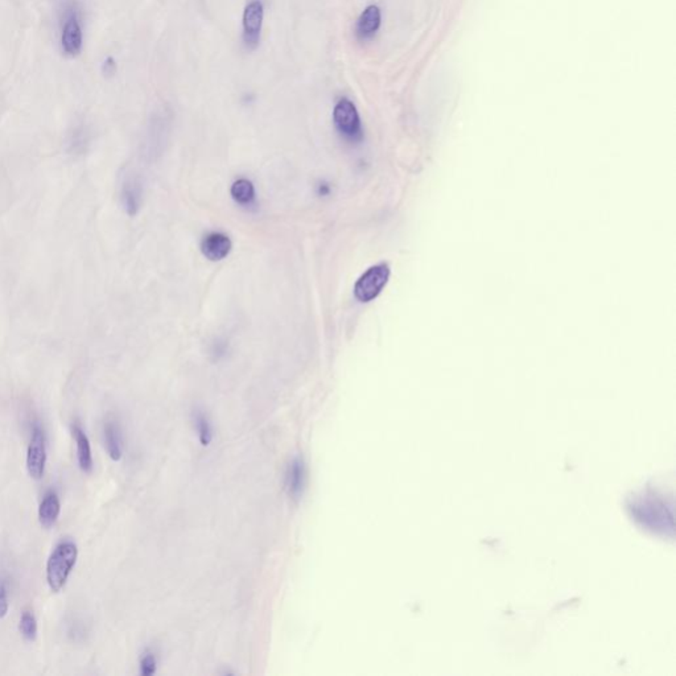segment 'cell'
Instances as JSON below:
<instances>
[{"label":"cell","instance_id":"9","mask_svg":"<svg viewBox=\"0 0 676 676\" xmlns=\"http://www.w3.org/2000/svg\"><path fill=\"white\" fill-rule=\"evenodd\" d=\"M233 249L231 239L224 233L213 231L205 236L201 242V251L203 256L212 262H220L225 259Z\"/></svg>","mask_w":676,"mask_h":676},{"label":"cell","instance_id":"1","mask_svg":"<svg viewBox=\"0 0 676 676\" xmlns=\"http://www.w3.org/2000/svg\"><path fill=\"white\" fill-rule=\"evenodd\" d=\"M61 48L69 57H77L84 48V28L78 3L75 0L59 1Z\"/></svg>","mask_w":676,"mask_h":676},{"label":"cell","instance_id":"18","mask_svg":"<svg viewBox=\"0 0 676 676\" xmlns=\"http://www.w3.org/2000/svg\"><path fill=\"white\" fill-rule=\"evenodd\" d=\"M8 592L6 583H0V618H4L8 613Z\"/></svg>","mask_w":676,"mask_h":676},{"label":"cell","instance_id":"8","mask_svg":"<svg viewBox=\"0 0 676 676\" xmlns=\"http://www.w3.org/2000/svg\"><path fill=\"white\" fill-rule=\"evenodd\" d=\"M307 477H308V470L304 459L300 456L295 457L289 463L287 473H286V488L292 500H296V501L300 500L307 486Z\"/></svg>","mask_w":676,"mask_h":676},{"label":"cell","instance_id":"20","mask_svg":"<svg viewBox=\"0 0 676 676\" xmlns=\"http://www.w3.org/2000/svg\"><path fill=\"white\" fill-rule=\"evenodd\" d=\"M329 193H330V187L328 184L323 183V184L318 185V194L320 196H328Z\"/></svg>","mask_w":676,"mask_h":676},{"label":"cell","instance_id":"7","mask_svg":"<svg viewBox=\"0 0 676 676\" xmlns=\"http://www.w3.org/2000/svg\"><path fill=\"white\" fill-rule=\"evenodd\" d=\"M143 200V185L137 175H125L121 187V201L125 213L137 215Z\"/></svg>","mask_w":676,"mask_h":676},{"label":"cell","instance_id":"6","mask_svg":"<svg viewBox=\"0 0 676 676\" xmlns=\"http://www.w3.org/2000/svg\"><path fill=\"white\" fill-rule=\"evenodd\" d=\"M45 463H47L45 436L41 428L35 426L32 431V438L28 447V452H26V469L29 476L35 479H40L44 476Z\"/></svg>","mask_w":676,"mask_h":676},{"label":"cell","instance_id":"5","mask_svg":"<svg viewBox=\"0 0 676 676\" xmlns=\"http://www.w3.org/2000/svg\"><path fill=\"white\" fill-rule=\"evenodd\" d=\"M263 20V3L261 0L249 1L242 16V38L247 49H255L259 45Z\"/></svg>","mask_w":676,"mask_h":676},{"label":"cell","instance_id":"16","mask_svg":"<svg viewBox=\"0 0 676 676\" xmlns=\"http://www.w3.org/2000/svg\"><path fill=\"white\" fill-rule=\"evenodd\" d=\"M20 631L26 640H33L38 636V622L35 615L25 612L20 620Z\"/></svg>","mask_w":676,"mask_h":676},{"label":"cell","instance_id":"2","mask_svg":"<svg viewBox=\"0 0 676 676\" xmlns=\"http://www.w3.org/2000/svg\"><path fill=\"white\" fill-rule=\"evenodd\" d=\"M77 558L78 550L72 541H63L52 552L47 563V581L52 592L57 593L63 588L72 569L75 568Z\"/></svg>","mask_w":676,"mask_h":676},{"label":"cell","instance_id":"14","mask_svg":"<svg viewBox=\"0 0 676 676\" xmlns=\"http://www.w3.org/2000/svg\"><path fill=\"white\" fill-rule=\"evenodd\" d=\"M230 193L233 200L243 206H250L255 201V187L247 178H239L234 181Z\"/></svg>","mask_w":676,"mask_h":676},{"label":"cell","instance_id":"11","mask_svg":"<svg viewBox=\"0 0 676 676\" xmlns=\"http://www.w3.org/2000/svg\"><path fill=\"white\" fill-rule=\"evenodd\" d=\"M61 512L60 500L56 493H48L38 507V521L44 528H50L56 523Z\"/></svg>","mask_w":676,"mask_h":676},{"label":"cell","instance_id":"10","mask_svg":"<svg viewBox=\"0 0 676 676\" xmlns=\"http://www.w3.org/2000/svg\"><path fill=\"white\" fill-rule=\"evenodd\" d=\"M382 24V11L376 4L367 6L355 24V36L361 41L374 38Z\"/></svg>","mask_w":676,"mask_h":676},{"label":"cell","instance_id":"3","mask_svg":"<svg viewBox=\"0 0 676 676\" xmlns=\"http://www.w3.org/2000/svg\"><path fill=\"white\" fill-rule=\"evenodd\" d=\"M333 125L338 134L351 143L363 139L362 122L355 105L349 98H339L333 109Z\"/></svg>","mask_w":676,"mask_h":676},{"label":"cell","instance_id":"12","mask_svg":"<svg viewBox=\"0 0 676 676\" xmlns=\"http://www.w3.org/2000/svg\"><path fill=\"white\" fill-rule=\"evenodd\" d=\"M73 436L77 444V459H78L79 468L85 473H90L93 470V456H91V447H90L89 438L84 432V429L78 424L73 426Z\"/></svg>","mask_w":676,"mask_h":676},{"label":"cell","instance_id":"4","mask_svg":"<svg viewBox=\"0 0 676 676\" xmlns=\"http://www.w3.org/2000/svg\"><path fill=\"white\" fill-rule=\"evenodd\" d=\"M390 277V267L386 263H379L370 267L357 280L354 286V296L361 302L374 300L382 289L386 287Z\"/></svg>","mask_w":676,"mask_h":676},{"label":"cell","instance_id":"15","mask_svg":"<svg viewBox=\"0 0 676 676\" xmlns=\"http://www.w3.org/2000/svg\"><path fill=\"white\" fill-rule=\"evenodd\" d=\"M194 423L197 427L201 445L208 447L213 440V429H212V424H210L209 419L203 413H197L196 417H194Z\"/></svg>","mask_w":676,"mask_h":676},{"label":"cell","instance_id":"19","mask_svg":"<svg viewBox=\"0 0 676 676\" xmlns=\"http://www.w3.org/2000/svg\"><path fill=\"white\" fill-rule=\"evenodd\" d=\"M116 69H118V66H116L115 59L112 57V56L106 57L105 61L102 63V72H103V75H114L116 73Z\"/></svg>","mask_w":676,"mask_h":676},{"label":"cell","instance_id":"17","mask_svg":"<svg viewBox=\"0 0 676 676\" xmlns=\"http://www.w3.org/2000/svg\"><path fill=\"white\" fill-rule=\"evenodd\" d=\"M156 667H158V662L155 655L148 652L140 661V674L144 676L152 675L156 673Z\"/></svg>","mask_w":676,"mask_h":676},{"label":"cell","instance_id":"13","mask_svg":"<svg viewBox=\"0 0 676 676\" xmlns=\"http://www.w3.org/2000/svg\"><path fill=\"white\" fill-rule=\"evenodd\" d=\"M105 441H106V448H107L109 456L112 457V460L119 461L122 459V454H123L122 438H121L119 427L114 420H109L105 424Z\"/></svg>","mask_w":676,"mask_h":676}]
</instances>
